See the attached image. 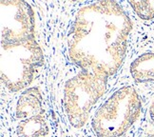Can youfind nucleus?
Listing matches in <instances>:
<instances>
[{"label": "nucleus", "instance_id": "1a4fd4ad", "mask_svg": "<svg viewBox=\"0 0 154 137\" xmlns=\"http://www.w3.org/2000/svg\"><path fill=\"white\" fill-rule=\"evenodd\" d=\"M128 3L140 18L146 20L154 18V1H129Z\"/></svg>", "mask_w": 154, "mask_h": 137}, {"label": "nucleus", "instance_id": "f257e3e1", "mask_svg": "<svg viewBox=\"0 0 154 137\" xmlns=\"http://www.w3.org/2000/svg\"><path fill=\"white\" fill-rule=\"evenodd\" d=\"M131 28V20L115 1L84 6L69 34L70 60L83 70L109 78L124 62Z\"/></svg>", "mask_w": 154, "mask_h": 137}, {"label": "nucleus", "instance_id": "423d86ee", "mask_svg": "<svg viewBox=\"0 0 154 137\" xmlns=\"http://www.w3.org/2000/svg\"><path fill=\"white\" fill-rule=\"evenodd\" d=\"M15 115L17 121L44 115L43 97L38 88H29L23 92L17 100Z\"/></svg>", "mask_w": 154, "mask_h": 137}, {"label": "nucleus", "instance_id": "9d476101", "mask_svg": "<svg viewBox=\"0 0 154 137\" xmlns=\"http://www.w3.org/2000/svg\"><path fill=\"white\" fill-rule=\"evenodd\" d=\"M149 114H150V118L153 122V125H154V101L152 102L151 106H150V109H149Z\"/></svg>", "mask_w": 154, "mask_h": 137}, {"label": "nucleus", "instance_id": "f03ea898", "mask_svg": "<svg viewBox=\"0 0 154 137\" xmlns=\"http://www.w3.org/2000/svg\"><path fill=\"white\" fill-rule=\"evenodd\" d=\"M142 108L139 94L131 86L114 92L97 110L92 129L97 137H121L138 119Z\"/></svg>", "mask_w": 154, "mask_h": 137}, {"label": "nucleus", "instance_id": "0eeeda50", "mask_svg": "<svg viewBox=\"0 0 154 137\" xmlns=\"http://www.w3.org/2000/svg\"><path fill=\"white\" fill-rule=\"evenodd\" d=\"M130 73L136 82H154V53L137 57L130 65Z\"/></svg>", "mask_w": 154, "mask_h": 137}, {"label": "nucleus", "instance_id": "6e6552de", "mask_svg": "<svg viewBox=\"0 0 154 137\" xmlns=\"http://www.w3.org/2000/svg\"><path fill=\"white\" fill-rule=\"evenodd\" d=\"M16 132L18 137H46L49 134V126L45 115L17 121Z\"/></svg>", "mask_w": 154, "mask_h": 137}, {"label": "nucleus", "instance_id": "7ed1b4c3", "mask_svg": "<svg viewBox=\"0 0 154 137\" xmlns=\"http://www.w3.org/2000/svg\"><path fill=\"white\" fill-rule=\"evenodd\" d=\"M43 62V51L35 38L17 43H1V80L11 92L26 89Z\"/></svg>", "mask_w": 154, "mask_h": 137}, {"label": "nucleus", "instance_id": "9b49d317", "mask_svg": "<svg viewBox=\"0 0 154 137\" xmlns=\"http://www.w3.org/2000/svg\"><path fill=\"white\" fill-rule=\"evenodd\" d=\"M146 137H154V133H152V134H149V135H147Z\"/></svg>", "mask_w": 154, "mask_h": 137}, {"label": "nucleus", "instance_id": "39448f33", "mask_svg": "<svg viewBox=\"0 0 154 137\" xmlns=\"http://www.w3.org/2000/svg\"><path fill=\"white\" fill-rule=\"evenodd\" d=\"M1 43L34 39V13L25 1L0 2Z\"/></svg>", "mask_w": 154, "mask_h": 137}, {"label": "nucleus", "instance_id": "20e7f679", "mask_svg": "<svg viewBox=\"0 0 154 137\" xmlns=\"http://www.w3.org/2000/svg\"><path fill=\"white\" fill-rule=\"evenodd\" d=\"M108 78L82 70L69 79L64 89V107L68 120L76 129L85 126L91 110L106 91Z\"/></svg>", "mask_w": 154, "mask_h": 137}]
</instances>
